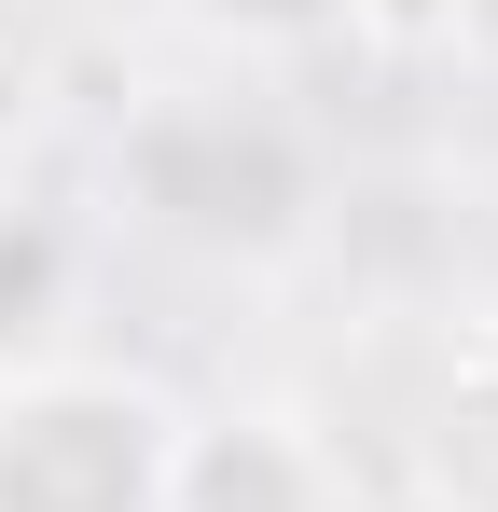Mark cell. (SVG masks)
<instances>
[{
  "instance_id": "7a4b0ae2",
  "label": "cell",
  "mask_w": 498,
  "mask_h": 512,
  "mask_svg": "<svg viewBox=\"0 0 498 512\" xmlns=\"http://www.w3.org/2000/svg\"><path fill=\"white\" fill-rule=\"evenodd\" d=\"M180 402L125 360H14L0 374V512H166Z\"/></svg>"
},
{
  "instance_id": "3957f363",
  "label": "cell",
  "mask_w": 498,
  "mask_h": 512,
  "mask_svg": "<svg viewBox=\"0 0 498 512\" xmlns=\"http://www.w3.org/2000/svg\"><path fill=\"white\" fill-rule=\"evenodd\" d=\"M166 512H346V471L305 416L277 402H222V416H180V485Z\"/></svg>"
},
{
  "instance_id": "5b68a950",
  "label": "cell",
  "mask_w": 498,
  "mask_h": 512,
  "mask_svg": "<svg viewBox=\"0 0 498 512\" xmlns=\"http://www.w3.org/2000/svg\"><path fill=\"white\" fill-rule=\"evenodd\" d=\"M180 28L236 42V56H291V42H332L346 0H180Z\"/></svg>"
},
{
  "instance_id": "277c9868",
  "label": "cell",
  "mask_w": 498,
  "mask_h": 512,
  "mask_svg": "<svg viewBox=\"0 0 498 512\" xmlns=\"http://www.w3.org/2000/svg\"><path fill=\"white\" fill-rule=\"evenodd\" d=\"M415 471H429V499H443V512H498V346H471V360L429 388Z\"/></svg>"
},
{
  "instance_id": "6da1fadb",
  "label": "cell",
  "mask_w": 498,
  "mask_h": 512,
  "mask_svg": "<svg viewBox=\"0 0 498 512\" xmlns=\"http://www.w3.org/2000/svg\"><path fill=\"white\" fill-rule=\"evenodd\" d=\"M111 194L180 236V250H222V263H277L319 236V139L249 84H166L125 111L111 139Z\"/></svg>"
},
{
  "instance_id": "8992f818",
  "label": "cell",
  "mask_w": 498,
  "mask_h": 512,
  "mask_svg": "<svg viewBox=\"0 0 498 512\" xmlns=\"http://www.w3.org/2000/svg\"><path fill=\"white\" fill-rule=\"evenodd\" d=\"M457 28H471V0H346V42H360V56H388V70L457 56Z\"/></svg>"
},
{
  "instance_id": "52a82bcc",
  "label": "cell",
  "mask_w": 498,
  "mask_h": 512,
  "mask_svg": "<svg viewBox=\"0 0 498 512\" xmlns=\"http://www.w3.org/2000/svg\"><path fill=\"white\" fill-rule=\"evenodd\" d=\"M14 139H28V84L0 70V208H14Z\"/></svg>"
}]
</instances>
